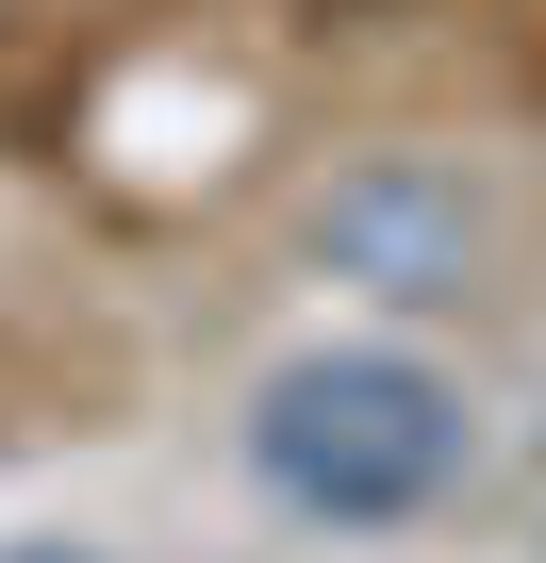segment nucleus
Returning a JSON list of instances; mask_svg holds the SVG:
<instances>
[{
  "mask_svg": "<svg viewBox=\"0 0 546 563\" xmlns=\"http://www.w3.org/2000/svg\"><path fill=\"white\" fill-rule=\"evenodd\" d=\"M248 464L282 481L299 514L381 530V514H414V497L464 464V415H447V382H431V365H398V349H315V365L265 382Z\"/></svg>",
  "mask_w": 546,
  "mask_h": 563,
  "instance_id": "f257e3e1",
  "label": "nucleus"
},
{
  "mask_svg": "<svg viewBox=\"0 0 546 563\" xmlns=\"http://www.w3.org/2000/svg\"><path fill=\"white\" fill-rule=\"evenodd\" d=\"M0 563H67V547H0Z\"/></svg>",
  "mask_w": 546,
  "mask_h": 563,
  "instance_id": "f03ea898",
  "label": "nucleus"
}]
</instances>
